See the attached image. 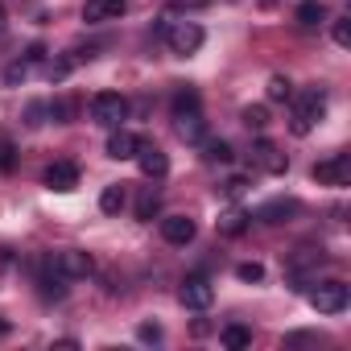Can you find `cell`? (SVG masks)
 I'll return each mask as SVG.
<instances>
[{
  "instance_id": "cell-1",
  "label": "cell",
  "mask_w": 351,
  "mask_h": 351,
  "mask_svg": "<svg viewBox=\"0 0 351 351\" xmlns=\"http://www.w3.org/2000/svg\"><path fill=\"white\" fill-rule=\"evenodd\" d=\"M173 128H178V136L182 141H203V132H207V120H203V108H199V91H191V87H182L178 95H173Z\"/></svg>"
},
{
  "instance_id": "cell-2",
  "label": "cell",
  "mask_w": 351,
  "mask_h": 351,
  "mask_svg": "<svg viewBox=\"0 0 351 351\" xmlns=\"http://www.w3.org/2000/svg\"><path fill=\"white\" fill-rule=\"evenodd\" d=\"M289 99H293V112H289V128H293V136L314 132V124L326 116V95H322V87H306L302 95H289Z\"/></svg>"
},
{
  "instance_id": "cell-3",
  "label": "cell",
  "mask_w": 351,
  "mask_h": 351,
  "mask_svg": "<svg viewBox=\"0 0 351 351\" xmlns=\"http://www.w3.org/2000/svg\"><path fill=\"white\" fill-rule=\"evenodd\" d=\"M91 120L104 124V128H120V124L128 120V99H124L120 91H99V95L91 99Z\"/></svg>"
},
{
  "instance_id": "cell-4",
  "label": "cell",
  "mask_w": 351,
  "mask_h": 351,
  "mask_svg": "<svg viewBox=\"0 0 351 351\" xmlns=\"http://www.w3.org/2000/svg\"><path fill=\"white\" fill-rule=\"evenodd\" d=\"M161 21H165L161 34H165L169 50L178 54V58H186V54H195V50L203 46V29H199L195 21H178V25H169V17H161Z\"/></svg>"
},
{
  "instance_id": "cell-5",
  "label": "cell",
  "mask_w": 351,
  "mask_h": 351,
  "mask_svg": "<svg viewBox=\"0 0 351 351\" xmlns=\"http://www.w3.org/2000/svg\"><path fill=\"white\" fill-rule=\"evenodd\" d=\"M310 306L318 314H343L347 310V285L343 281H322L310 289Z\"/></svg>"
},
{
  "instance_id": "cell-6",
  "label": "cell",
  "mask_w": 351,
  "mask_h": 351,
  "mask_svg": "<svg viewBox=\"0 0 351 351\" xmlns=\"http://www.w3.org/2000/svg\"><path fill=\"white\" fill-rule=\"evenodd\" d=\"M314 182L318 186H347L351 182V153H335L314 165Z\"/></svg>"
},
{
  "instance_id": "cell-7",
  "label": "cell",
  "mask_w": 351,
  "mask_h": 351,
  "mask_svg": "<svg viewBox=\"0 0 351 351\" xmlns=\"http://www.w3.org/2000/svg\"><path fill=\"white\" fill-rule=\"evenodd\" d=\"M178 302H182L186 310H207V306L215 302V285H211L203 273H191V277L182 281V289H178Z\"/></svg>"
},
{
  "instance_id": "cell-8",
  "label": "cell",
  "mask_w": 351,
  "mask_h": 351,
  "mask_svg": "<svg viewBox=\"0 0 351 351\" xmlns=\"http://www.w3.org/2000/svg\"><path fill=\"white\" fill-rule=\"evenodd\" d=\"M50 265H54L66 281H83V277H91V269H95V265H91V256H87V252H79V248L54 252V256H50Z\"/></svg>"
},
{
  "instance_id": "cell-9",
  "label": "cell",
  "mask_w": 351,
  "mask_h": 351,
  "mask_svg": "<svg viewBox=\"0 0 351 351\" xmlns=\"http://www.w3.org/2000/svg\"><path fill=\"white\" fill-rule=\"evenodd\" d=\"M136 165H141V173H145V178L149 182H157V178H165V173H169V157L157 149V145H136Z\"/></svg>"
},
{
  "instance_id": "cell-10",
  "label": "cell",
  "mask_w": 351,
  "mask_h": 351,
  "mask_svg": "<svg viewBox=\"0 0 351 351\" xmlns=\"http://www.w3.org/2000/svg\"><path fill=\"white\" fill-rule=\"evenodd\" d=\"M195 219L191 215H165L161 219V236H165V244H178V248H186L191 240H195Z\"/></svg>"
},
{
  "instance_id": "cell-11",
  "label": "cell",
  "mask_w": 351,
  "mask_h": 351,
  "mask_svg": "<svg viewBox=\"0 0 351 351\" xmlns=\"http://www.w3.org/2000/svg\"><path fill=\"white\" fill-rule=\"evenodd\" d=\"M124 13H128L124 0H87V5H83V21H91V25H99V21H120Z\"/></svg>"
},
{
  "instance_id": "cell-12",
  "label": "cell",
  "mask_w": 351,
  "mask_h": 351,
  "mask_svg": "<svg viewBox=\"0 0 351 351\" xmlns=\"http://www.w3.org/2000/svg\"><path fill=\"white\" fill-rule=\"evenodd\" d=\"M46 186L58 191V195L75 191V186H79V165H75V161H54V165L46 169Z\"/></svg>"
},
{
  "instance_id": "cell-13",
  "label": "cell",
  "mask_w": 351,
  "mask_h": 351,
  "mask_svg": "<svg viewBox=\"0 0 351 351\" xmlns=\"http://www.w3.org/2000/svg\"><path fill=\"white\" fill-rule=\"evenodd\" d=\"M252 165H261V169H269V173H285V169H289L285 153H281L273 141H256V145H252Z\"/></svg>"
},
{
  "instance_id": "cell-14",
  "label": "cell",
  "mask_w": 351,
  "mask_h": 351,
  "mask_svg": "<svg viewBox=\"0 0 351 351\" xmlns=\"http://www.w3.org/2000/svg\"><path fill=\"white\" fill-rule=\"evenodd\" d=\"M136 145H141L136 132L112 128V136H108V157H112V161H128V157H136Z\"/></svg>"
},
{
  "instance_id": "cell-15",
  "label": "cell",
  "mask_w": 351,
  "mask_h": 351,
  "mask_svg": "<svg viewBox=\"0 0 351 351\" xmlns=\"http://www.w3.org/2000/svg\"><path fill=\"white\" fill-rule=\"evenodd\" d=\"M293 215H298V203L293 199H273V203H265L256 211V219H265V223H289Z\"/></svg>"
},
{
  "instance_id": "cell-16",
  "label": "cell",
  "mask_w": 351,
  "mask_h": 351,
  "mask_svg": "<svg viewBox=\"0 0 351 351\" xmlns=\"http://www.w3.org/2000/svg\"><path fill=\"white\" fill-rule=\"evenodd\" d=\"M248 219H252V215H248L244 207H232V211H223L219 232H223V236H244V232H248Z\"/></svg>"
},
{
  "instance_id": "cell-17",
  "label": "cell",
  "mask_w": 351,
  "mask_h": 351,
  "mask_svg": "<svg viewBox=\"0 0 351 351\" xmlns=\"http://www.w3.org/2000/svg\"><path fill=\"white\" fill-rule=\"evenodd\" d=\"M219 343H223V347H232V351H244V347H252V330H248V326H240V322H232V326H223V330H219Z\"/></svg>"
},
{
  "instance_id": "cell-18",
  "label": "cell",
  "mask_w": 351,
  "mask_h": 351,
  "mask_svg": "<svg viewBox=\"0 0 351 351\" xmlns=\"http://www.w3.org/2000/svg\"><path fill=\"white\" fill-rule=\"evenodd\" d=\"M124 203H128V195H124V182H116V186H104V195H99V211H104V215H116V211H124Z\"/></svg>"
},
{
  "instance_id": "cell-19",
  "label": "cell",
  "mask_w": 351,
  "mask_h": 351,
  "mask_svg": "<svg viewBox=\"0 0 351 351\" xmlns=\"http://www.w3.org/2000/svg\"><path fill=\"white\" fill-rule=\"evenodd\" d=\"M232 157H236V153H232L228 141H207V145H203V161H207V165H232Z\"/></svg>"
},
{
  "instance_id": "cell-20",
  "label": "cell",
  "mask_w": 351,
  "mask_h": 351,
  "mask_svg": "<svg viewBox=\"0 0 351 351\" xmlns=\"http://www.w3.org/2000/svg\"><path fill=\"white\" fill-rule=\"evenodd\" d=\"M157 211H161V195L153 186H141V195H136V219H153Z\"/></svg>"
},
{
  "instance_id": "cell-21",
  "label": "cell",
  "mask_w": 351,
  "mask_h": 351,
  "mask_svg": "<svg viewBox=\"0 0 351 351\" xmlns=\"http://www.w3.org/2000/svg\"><path fill=\"white\" fill-rule=\"evenodd\" d=\"M298 21H302L306 29H314V25L326 21V9L318 5V0H302V5H298Z\"/></svg>"
},
{
  "instance_id": "cell-22",
  "label": "cell",
  "mask_w": 351,
  "mask_h": 351,
  "mask_svg": "<svg viewBox=\"0 0 351 351\" xmlns=\"http://www.w3.org/2000/svg\"><path fill=\"white\" fill-rule=\"evenodd\" d=\"M240 120H244L248 128H256V132H261V128L269 124V108H265V104H248V108L240 112Z\"/></svg>"
},
{
  "instance_id": "cell-23",
  "label": "cell",
  "mask_w": 351,
  "mask_h": 351,
  "mask_svg": "<svg viewBox=\"0 0 351 351\" xmlns=\"http://www.w3.org/2000/svg\"><path fill=\"white\" fill-rule=\"evenodd\" d=\"M289 95H293V83H289L285 75H273V79H269V99H273V104H285Z\"/></svg>"
},
{
  "instance_id": "cell-24",
  "label": "cell",
  "mask_w": 351,
  "mask_h": 351,
  "mask_svg": "<svg viewBox=\"0 0 351 351\" xmlns=\"http://www.w3.org/2000/svg\"><path fill=\"white\" fill-rule=\"evenodd\" d=\"M335 46H351V17L335 21Z\"/></svg>"
},
{
  "instance_id": "cell-25",
  "label": "cell",
  "mask_w": 351,
  "mask_h": 351,
  "mask_svg": "<svg viewBox=\"0 0 351 351\" xmlns=\"http://www.w3.org/2000/svg\"><path fill=\"white\" fill-rule=\"evenodd\" d=\"M236 277H240V281H265V269H261L256 261H248V265L236 269Z\"/></svg>"
},
{
  "instance_id": "cell-26",
  "label": "cell",
  "mask_w": 351,
  "mask_h": 351,
  "mask_svg": "<svg viewBox=\"0 0 351 351\" xmlns=\"http://www.w3.org/2000/svg\"><path fill=\"white\" fill-rule=\"evenodd\" d=\"M29 75V62L21 58V62H9V71H5V83H21Z\"/></svg>"
},
{
  "instance_id": "cell-27",
  "label": "cell",
  "mask_w": 351,
  "mask_h": 351,
  "mask_svg": "<svg viewBox=\"0 0 351 351\" xmlns=\"http://www.w3.org/2000/svg\"><path fill=\"white\" fill-rule=\"evenodd\" d=\"M244 191H248V178H228V182H223V195H228V199H240Z\"/></svg>"
},
{
  "instance_id": "cell-28",
  "label": "cell",
  "mask_w": 351,
  "mask_h": 351,
  "mask_svg": "<svg viewBox=\"0 0 351 351\" xmlns=\"http://www.w3.org/2000/svg\"><path fill=\"white\" fill-rule=\"evenodd\" d=\"M13 161H17V157H13V145L0 141V169H13Z\"/></svg>"
},
{
  "instance_id": "cell-29",
  "label": "cell",
  "mask_w": 351,
  "mask_h": 351,
  "mask_svg": "<svg viewBox=\"0 0 351 351\" xmlns=\"http://www.w3.org/2000/svg\"><path fill=\"white\" fill-rule=\"evenodd\" d=\"M136 335H141L145 343H157V339H161V326H157V322H145V326H141Z\"/></svg>"
},
{
  "instance_id": "cell-30",
  "label": "cell",
  "mask_w": 351,
  "mask_h": 351,
  "mask_svg": "<svg viewBox=\"0 0 351 351\" xmlns=\"http://www.w3.org/2000/svg\"><path fill=\"white\" fill-rule=\"evenodd\" d=\"M5 25H9V13H5V5H0V34H5Z\"/></svg>"
},
{
  "instance_id": "cell-31",
  "label": "cell",
  "mask_w": 351,
  "mask_h": 351,
  "mask_svg": "<svg viewBox=\"0 0 351 351\" xmlns=\"http://www.w3.org/2000/svg\"><path fill=\"white\" fill-rule=\"evenodd\" d=\"M0 335H9V322H5V318H0Z\"/></svg>"
}]
</instances>
